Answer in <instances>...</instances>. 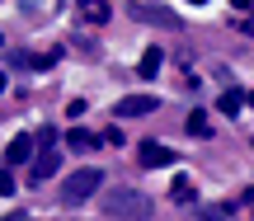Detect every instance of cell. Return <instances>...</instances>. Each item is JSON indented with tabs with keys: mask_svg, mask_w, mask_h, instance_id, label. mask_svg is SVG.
<instances>
[{
	"mask_svg": "<svg viewBox=\"0 0 254 221\" xmlns=\"http://www.w3.org/2000/svg\"><path fill=\"white\" fill-rule=\"evenodd\" d=\"M104 217H123V221H151L155 203L136 188H109L104 193Z\"/></svg>",
	"mask_w": 254,
	"mask_h": 221,
	"instance_id": "obj_1",
	"label": "cell"
},
{
	"mask_svg": "<svg viewBox=\"0 0 254 221\" xmlns=\"http://www.w3.org/2000/svg\"><path fill=\"white\" fill-rule=\"evenodd\" d=\"M99 188H104V174L85 165V169H75V174L62 184V198H66V203H85V198H94Z\"/></svg>",
	"mask_w": 254,
	"mask_h": 221,
	"instance_id": "obj_2",
	"label": "cell"
},
{
	"mask_svg": "<svg viewBox=\"0 0 254 221\" xmlns=\"http://www.w3.org/2000/svg\"><path fill=\"white\" fill-rule=\"evenodd\" d=\"M75 14H80V24H90V28H99V24H109V14H113V5H109V0H80V5H75Z\"/></svg>",
	"mask_w": 254,
	"mask_h": 221,
	"instance_id": "obj_3",
	"label": "cell"
},
{
	"mask_svg": "<svg viewBox=\"0 0 254 221\" xmlns=\"http://www.w3.org/2000/svg\"><path fill=\"white\" fill-rule=\"evenodd\" d=\"M136 160H141L146 169H155V165H174V151H170V146H155V141H141Z\"/></svg>",
	"mask_w": 254,
	"mask_h": 221,
	"instance_id": "obj_4",
	"label": "cell"
},
{
	"mask_svg": "<svg viewBox=\"0 0 254 221\" xmlns=\"http://www.w3.org/2000/svg\"><path fill=\"white\" fill-rule=\"evenodd\" d=\"M151 109H155L151 94H127V99H118V118H146Z\"/></svg>",
	"mask_w": 254,
	"mask_h": 221,
	"instance_id": "obj_5",
	"label": "cell"
},
{
	"mask_svg": "<svg viewBox=\"0 0 254 221\" xmlns=\"http://www.w3.org/2000/svg\"><path fill=\"white\" fill-rule=\"evenodd\" d=\"M132 14L136 19H155V24H165V28H179V14L165 9V5H132Z\"/></svg>",
	"mask_w": 254,
	"mask_h": 221,
	"instance_id": "obj_6",
	"label": "cell"
},
{
	"mask_svg": "<svg viewBox=\"0 0 254 221\" xmlns=\"http://www.w3.org/2000/svg\"><path fill=\"white\" fill-rule=\"evenodd\" d=\"M24 160H33V137H14L5 146V165H24Z\"/></svg>",
	"mask_w": 254,
	"mask_h": 221,
	"instance_id": "obj_7",
	"label": "cell"
},
{
	"mask_svg": "<svg viewBox=\"0 0 254 221\" xmlns=\"http://www.w3.org/2000/svg\"><path fill=\"white\" fill-rule=\"evenodd\" d=\"M57 165H62V156H57V151H38V156H33V179H38V184H43V179H52Z\"/></svg>",
	"mask_w": 254,
	"mask_h": 221,
	"instance_id": "obj_8",
	"label": "cell"
},
{
	"mask_svg": "<svg viewBox=\"0 0 254 221\" xmlns=\"http://www.w3.org/2000/svg\"><path fill=\"white\" fill-rule=\"evenodd\" d=\"M160 61H165L160 47H146V52H141V66H136V75H141V80H155V75H160Z\"/></svg>",
	"mask_w": 254,
	"mask_h": 221,
	"instance_id": "obj_9",
	"label": "cell"
},
{
	"mask_svg": "<svg viewBox=\"0 0 254 221\" xmlns=\"http://www.w3.org/2000/svg\"><path fill=\"white\" fill-rule=\"evenodd\" d=\"M245 104H250V94H245V90H236V85H231V90H226V94H221V99H217V109L226 113V118H236V113L245 109Z\"/></svg>",
	"mask_w": 254,
	"mask_h": 221,
	"instance_id": "obj_10",
	"label": "cell"
},
{
	"mask_svg": "<svg viewBox=\"0 0 254 221\" xmlns=\"http://www.w3.org/2000/svg\"><path fill=\"white\" fill-rule=\"evenodd\" d=\"M66 146L80 156V151H94V146H104V141L94 137V132H85V127H71V132H66Z\"/></svg>",
	"mask_w": 254,
	"mask_h": 221,
	"instance_id": "obj_11",
	"label": "cell"
},
{
	"mask_svg": "<svg viewBox=\"0 0 254 221\" xmlns=\"http://www.w3.org/2000/svg\"><path fill=\"white\" fill-rule=\"evenodd\" d=\"M189 132H193V137H207V132H212V118H207L202 109H193V113H189Z\"/></svg>",
	"mask_w": 254,
	"mask_h": 221,
	"instance_id": "obj_12",
	"label": "cell"
},
{
	"mask_svg": "<svg viewBox=\"0 0 254 221\" xmlns=\"http://www.w3.org/2000/svg\"><path fill=\"white\" fill-rule=\"evenodd\" d=\"M170 198H174V203H193V179H174Z\"/></svg>",
	"mask_w": 254,
	"mask_h": 221,
	"instance_id": "obj_13",
	"label": "cell"
},
{
	"mask_svg": "<svg viewBox=\"0 0 254 221\" xmlns=\"http://www.w3.org/2000/svg\"><path fill=\"white\" fill-rule=\"evenodd\" d=\"M14 193V174H9V165H0V198Z\"/></svg>",
	"mask_w": 254,
	"mask_h": 221,
	"instance_id": "obj_14",
	"label": "cell"
},
{
	"mask_svg": "<svg viewBox=\"0 0 254 221\" xmlns=\"http://www.w3.org/2000/svg\"><path fill=\"white\" fill-rule=\"evenodd\" d=\"M198 221H231V217H226V207H202Z\"/></svg>",
	"mask_w": 254,
	"mask_h": 221,
	"instance_id": "obj_15",
	"label": "cell"
},
{
	"mask_svg": "<svg viewBox=\"0 0 254 221\" xmlns=\"http://www.w3.org/2000/svg\"><path fill=\"white\" fill-rule=\"evenodd\" d=\"M5 221H38V217H28V212H14V217H5Z\"/></svg>",
	"mask_w": 254,
	"mask_h": 221,
	"instance_id": "obj_16",
	"label": "cell"
},
{
	"mask_svg": "<svg viewBox=\"0 0 254 221\" xmlns=\"http://www.w3.org/2000/svg\"><path fill=\"white\" fill-rule=\"evenodd\" d=\"M245 207H254V188H245Z\"/></svg>",
	"mask_w": 254,
	"mask_h": 221,
	"instance_id": "obj_17",
	"label": "cell"
},
{
	"mask_svg": "<svg viewBox=\"0 0 254 221\" xmlns=\"http://www.w3.org/2000/svg\"><path fill=\"white\" fill-rule=\"evenodd\" d=\"M245 33H250V38H254V14H250V24H245Z\"/></svg>",
	"mask_w": 254,
	"mask_h": 221,
	"instance_id": "obj_18",
	"label": "cell"
},
{
	"mask_svg": "<svg viewBox=\"0 0 254 221\" xmlns=\"http://www.w3.org/2000/svg\"><path fill=\"white\" fill-rule=\"evenodd\" d=\"M0 94H5V71H0Z\"/></svg>",
	"mask_w": 254,
	"mask_h": 221,
	"instance_id": "obj_19",
	"label": "cell"
},
{
	"mask_svg": "<svg viewBox=\"0 0 254 221\" xmlns=\"http://www.w3.org/2000/svg\"><path fill=\"white\" fill-rule=\"evenodd\" d=\"M189 5H207V0H189Z\"/></svg>",
	"mask_w": 254,
	"mask_h": 221,
	"instance_id": "obj_20",
	"label": "cell"
},
{
	"mask_svg": "<svg viewBox=\"0 0 254 221\" xmlns=\"http://www.w3.org/2000/svg\"><path fill=\"white\" fill-rule=\"evenodd\" d=\"M250 109H254V90H250Z\"/></svg>",
	"mask_w": 254,
	"mask_h": 221,
	"instance_id": "obj_21",
	"label": "cell"
},
{
	"mask_svg": "<svg viewBox=\"0 0 254 221\" xmlns=\"http://www.w3.org/2000/svg\"><path fill=\"white\" fill-rule=\"evenodd\" d=\"M0 47H5V38H0Z\"/></svg>",
	"mask_w": 254,
	"mask_h": 221,
	"instance_id": "obj_22",
	"label": "cell"
}]
</instances>
